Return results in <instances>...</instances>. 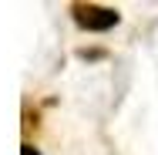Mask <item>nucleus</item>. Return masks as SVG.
Here are the masks:
<instances>
[{"mask_svg":"<svg viewBox=\"0 0 158 155\" xmlns=\"http://www.w3.org/2000/svg\"><path fill=\"white\" fill-rule=\"evenodd\" d=\"M71 20L81 27V31H91V34H104L111 27L121 24V14L118 7H104V3H71Z\"/></svg>","mask_w":158,"mask_h":155,"instance_id":"f257e3e1","label":"nucleus"},{"mask_svg":"<svg viewBox=\"0 0 158 155\" xmlns=\"http://www.w3.org/2000/svg\"><path fill=\"white\" fill-rule=\"evenodd\" d=\"M77 58H84V61H101V58H104V51H101V47H81V51H77Z\"/></svg>","mask_w":158,"mask_h":155,"instance_id":"f03ea898","label":"nucleus"},{"mask_svg":"<svg viewBox=\"0 0 158 155\" xmlns=\"http://www.w3.org/2000/svg\"><path fill=\"white\" fill-rule=\"evenodd\" d=\"M20 155H40V149L31 145V142H24V145H20Z\"/></svg>","mask_w":158,"mask_h":155,"instance_id":"7ed1b4c3","label":"nucleus"}]
</instances>
